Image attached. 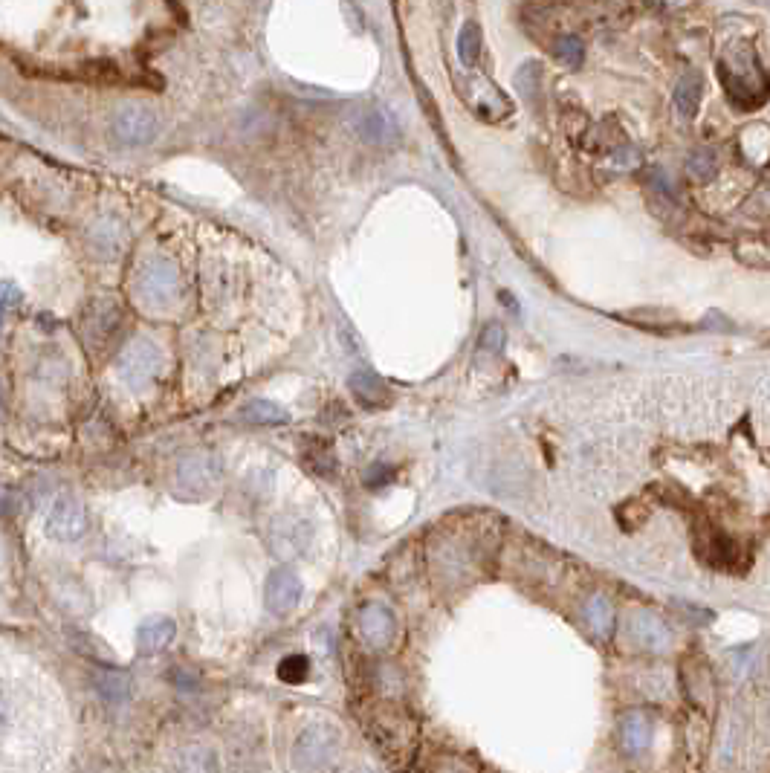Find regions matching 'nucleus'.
<instances>
[{
  "label": "nucleus",
  "instance_id": "nucleus-1",
  "mask_svg": "<svg viewBox=\"0 0 770 773\" xmlns=\"http://www.w3.org/2000/svg\"><path fill=\"white\" fill-rule=\"evenodd\" d=\"M365 733L388 765L406 771L417 753V724L414 718L394 704H380L365 716Z\"/></svg>",
  "mask_w": 770,
  "mask_h": 773
},
{
  "label": "nucleus",
  "instance_id": "nucleus-2",
  "mask_svg": "<svg viewBox=\"0 0 770 773\" xmlns=\"http://www.w3.org/2000/svg\"><path fill=\"white\" fill-rule=\"evenodd\" d=\"M721 82L733 105L742 111H756L768 99V76L753 50H733L727 61H721Z\"/></svg>",
  "mask_w": 770,
  "mask_h": 773
},
{
  "label": "nucleus",
  "instance_id": "nucleus-3",
  "mask_svg": "<svg viewBox=\"0 0 770 773\" xmlns=\"http://www.w3.org/2000/svg\"><path fill=\"white\" fill-rule=\"evenodd\" d=\"M339 747H342V733L336 724H328V721L307 724L293 745V765L302 773L325 771L336 759Z\"/></svg>",
  "mask_w": 770,
  "mask_h": 773
},
{
  "label": "nucleus",
  "instance_id": "nucleus-4",
  "mask_svg": "<svg viewBox=\"0 0 770 773\" xmlns=\"http://www.w3.org/2000/svg\"><path fill=\"white\" fill-rule=\"evenodd\" d=\"M87 510L76 496H61L53 498V504L47 507L44 516V533L55 539V542H79L87 533Z\"/></svg>",
  "mask_w": 770,
  "mask_h": 773
},
{
  "label": "nucleus",
  "instance_id": "nucleus-5",
  "mask_svg": "<svg viewBox=\"0 0 770 773\" xmlns=\"http://www.w3.org/2000/svg\"><path fill=\"white\" fill-rule=\"evenodd\" d=\"M160 131V119L157 113L145 105H125L119 108L116 116H113V125H110V134L119 145L125 148H139V145H148L151 139L157 137Z\"/></svg>",
  "mask_w": 770,
  "mask_h": 773
},
{
  "label": "nucleus",
  "instance_id": "nucleus-6",
  "mask_svg": "<svg viewBox=\"0 0 770 773\" xmlns=\"http://www.w3.org/2000/svg\"><path fill=\"white\" fill-rule=\"evenodd\" d=\"M160 365H163V357L157 351L154 342L148 339H139L134 345H128L119 357V374L122 380L131 388L148 386L157 374H160Z\"/></svg>",
  "mask_w": 770,
  "mask_h": 773
},
{
  "label": "nucleus",
  "instance_id": "nucleus-7",
  "mask_svg": "<svg viewBox=\"0 0 770 773\" xmlns=\"http://www.w3.org/2000/svg\"><path fill=\"white\" fill-rule=\"evenodd\" d=\"M218 478L220 467L212 455H192V458H186V461L180 464V470H177V490H180L183 496L200 498L215 490Z\"/></svg>",
  "mask_w": 770,
  "mask_h": 773
},
{
  "label": "nucleus",
  "instance_id": "nucleus-8",
  "mask_svg": "<svg viewBox=\"0 0 770 773\" xmlns=\"http://www.w3.org/2000/svg\"><path fill=\"white\" fill-rule=\"evenodd\" d=\"M302 591H304V585L293 568H275L273 574L267 577V585H264V603H267V611L275 614V617L290 614L293 608L299 606Z\"/></svg>",
  "mask_w": 770,
  "mask_h": 773
},
{
  "label": "nucleus",
  "instance_id": "nucleus-9",
  "mask_svg": "<svg viewBox=\"0 0 770 773\" xmlns=\"http://www.w3.org/2000/svg\"><path fill=\"white\" fill-rule=\"evenodd\" d=\"M357 626L359 637H362L371 649H385V646H391V640L397 635V620H394V614L385 606H380V603L362 606L357 617Z\"/></svg>",
  "mask_w": 770,
  "mask_h": 773
},
{
  "label": "nucleus",
  "instance_id": "nucleus-10",
  "mask_svg": "<svg viewBox=\"0 0 770 773\" xmlns=\"http://www.w3.org/2000/svg\"><path fill=\"white\" fill-rule=\"evenodd\" d=\"M629 637L634 646H640L646 652H666L672 646L669 626L652 611H634L629 617Z\"/></svg>",
  "mask_w": 770,
  "mask_h": 773
},
{
  "label": "nucleus",
  "instance_id": "nucleus-11",
  "mask_svg": "<svg viewBox=\"0 0 770 773\" xmlns=\"http://www.w3.org/2000/svg\"><path fill=\"white\" fill-rule=\"evenodd\" d=\"M307 542H310V527L296 516H278L275 525L270 527V545L275 556L281 559L299 556L307 548Z\"/></svg>",
  "mask_w": 770,
  "mask_h": 773
},
{
  "label": "nucleus",
  "instance_id": "nucleus-12",
  "mask_svg": "<svg viewBox=\"0 0 770 773\" xmlns=\"http://www.w3.org/2000/svg\"><path fill=\"white\" fill-rule=\"evenodd\" d=\"M139 293L151 304L171 302L177 296V270L168 261H151L139 278Z\"/></svg>",
  "mask_w": 770,
  "mask_h": 773
},
{
  "label": "nucleus",
  "instance_id": "nucleus-13",
  "mask_svg": "<svg viewBox=\"0 0 770 773\" xmlns=\"http://www.w3.org/2000/svg\"><path fill=\"white\" fill-rule=\"evenodd\" d=\"M652 733H655L652 716H646L643 710H632L620 718V747L626 756H640L643 750H649Z\"/></svg>",
  "mask_w": 770,
  "mask_h": 773
},
{
  "label": "nucleus",
  "instance_id": "nucleus-14",
  "mask_svg": "<svg viewBox=\"0 0 770 773\" xmlns=\"http://www.w3.org/2000/svg\"><path fill=\"white\" fill-rule=\"evenodd\" d=\"M348 386L354 391L357 403H362L365 409H385V406H391V400H394L391 388L385 386L374 371H354L351 380H348Z\"/></svg>",
  "mask_w": 770,
  "mask_h": 773
},
{
  "label": "nucleus",
  "instance_id": "nucleus-15",
  "mask_svg": "<svg viewBox=\"0 0 770 773\" xmlns=\"http://www.w3.org/2000/svg\"><path fill=\"white\" fill-rule=\"evenodd\" d=\"M177 635V626L171 617H148L142 620L137 629V646L145 655H157L165 646H171V640Z\"/></svg>",
  "mask_w": 770,
  "mask_h": 773
},
{
  "label": "nucleus",
  "instance_id": "nucleus-16",
  "mask_svg": "<svg viewBox=\"0 0 770 773\" xmlns=\"http://www.w3.org/2000/svg\"><path fill=\"white\" fill-rule=\"evenodd\" d=\"M701 93H704V79L698 73L681 76V82L675 84V111L684 119H695L701 108Z\"/></svg>",
  "mask_w": 770,
  "mask_h": 773
},
{
  "label": "nucleus",
  "instance_id": "nucleus-17",
  "mask_svg": "<svg viewBox=\"0 0 770 773\" xmlns=\"http://www.w3.org/2000/svg\"><path fill=\"white\" fill-rule=\"evenodd\" d=\"M516 90L522 93L524 105L539 111L542 102H545V93H542V67L536 61H524L516 73Z\"/></svg>",
  "mask_w": 770,
  "mask_h": 773
},
{
  "label": "nucleus",
  "instance_id": "nucleus-18",
  "mask_svg": "<svg viewBox=\"0 0 770 773\" xmlns=\"http://www.w3.org/2000/svg\"><path fill=\"white\" fill-rule=\"evenodd\" d=\"M177 773H220L218 753L206 745H189L177 756Z\"/></svg>",
  "mask_w": 770,
  "mask_h": 773
},
{
  "label": "nucleus",
  "instance_id": "nucleus-19",
  "mask_svg": "<svg viewBox=\"0 0 770 773\" xmlns=\"http://www.w3.org/2000/svg\"><path fill=\"white\" fill-rule=\"evenodd\" d=\"M238 417L244 423H252V426H284V423H290V412L281 409L273 400H252L238 412Z\"/></svg>",
  "mask_w": 770,
  "mask_h": 773
},
{
  "label": "nucleus",
  "instance_id": "nucleus-20",
  "mask_svg": "<svg viewBox=\"0 0 770 773\" xmlns=\"http://www.w3.org/2000/svg\"><path fill=\"white\" fill-rule=\"evenodd\" d=\"M585 623L594 632V637H608L614 629V606L605 600L603 594H594L585 603Z\"/></svg>",
  "mask_w": 770,
  "mask_h": 773
},
{
  "label": "nucleus",
  "instance_id": "nucleus-21",
  "mask_svg": "<svg viewBox=\"0 0 770 773\" xmlns=\"http://www.w3.org/2000/svg\"><path fill=\"white\" fill-rule=\"evenodd\" d=\"M687 174L695 180V183H713L715 174H718V157H715L710 148H695L689 154L687 160Z\"/></svg>",
  "mask_w": 770,
  "mask_h": 773
},
{
  "label": "nucleus",
  "instance_id": "nucleus-22",
  "mask_svg": "<svg viewBox=\"0 0 770 773\" xmlns=\"http://www.w3.org/2000/svg\"><path fill=\"white\" fill-rule=\"evenodd\" d=\"M704 542H707V545H704V556H707V562H713L715 568H727V565L736 559L730 539H727L724 533H718L715 527H707Z\"/></svg>",
  "mask_w": 770,
  "mask_h": 773
},
{
  "label": "nucleus",
  "instance_id": "nucleus-23",
  "mask_svg": "<svg viewBox=\"0 0 770 773\" xmlns=\"http://www.w3.org/2000/svg\"><path fill=\"white\" fill-rule=\"evenodd\" d=\"M553 56L559 64H565L568 70H579L582 67V58H585V44L577 35H562L553 41Z\"/></svg>",
  "mask_w": 770,
  "mask_h": 773
},
{
  "label": "nucleus",
  "instance_id": "nucleus-24",
  "mask_svg": "<svg viewBox=\"0 0 770 773\" xmlns=\"http://www.w3.org/2000/svg\"><path fill=\"white\" fill-rule=\"evenodd\" d=\"M478 56H481V27L469 21L458 35V58H461L464 67H472Z\"/></svg>",
  "mask_w": 770,
  "mask_h": 773
},
{
  "label": "nucleus",
  "instance_id": "nucleus-25",
  "mask_svg": "<svg viewBox=\"0 0 770 773\" xmlns=\"http://www.w3.org/2000/svg\"><path fill=\"white\" fill-rule=\"evenodd\" d=\"M278 678L284 681V684H304L307 681V675H310V658L307 655H287L284 661L278 663Z\"/></svg>",
  "mask_w": 770,
  "mask_h": 773
},
{
  "label": "nucleus",
  "instance_id": "nucleus-26",
  "mask_svg": "<svg viewBox=\"0 0 770 773\" xmlns=\"http://www.w3.org/2000/svg\"><path fill=\"white\" fill-rule=\"evenodd\" d=\"M391 134V128H388V116H383L380 111H371L365 113L362 119H359V137L365 139V142H385Z\"/></svg>",
  "mask_w": 770,
  "mask_h": 773
},
{
  "label": "nucleus",
  "instance_id": "nucleus-27",
  "mask_svg": "<svg viewBox=\"0 0 770 773\" xmlns=\"http://www.w3.org/2000/svg\"><path fill=\"white\" fill-rule=\"evenodd\" d=\"M99 690L105 692L108 701H122V698L128 695V678H125V675H116V672H108V675H102Z\"/></svg>",
  "mask_w": 770,
  "mask_h": 773
},
{
  "label": "nucleus",
  "instance_id": "nucleus-28",
  "mask_svg": "<svg viewBox=\"0 0 770 773\" xmlns=\"http://www.w3.org/2000/svg\"><path fill=\"white\" fill-rule=\"evenodd\" d=\"M504 342H507V333L501 325H487L484 333H481V348L490 351V354H501L504 351Z\"/></svg>",
  "mask_w": 770,
  "mask_h": 773
},
{
  "label": "nucleus",
  "instance_id": "nucleus-29",
  "mask_svg": "<svg viewBox=\"0 0 770 773\" xmlns=\"http://www.w3.org/2000/svg\"><path fill=\"white\" fill-rule=\"evenodd\" d=\"M391 478H394V470H391V467H385V464H377V467H371V470L365 472V478H362V481H365V487H368V490H377V487H385Z\"/></svg>",
  "mask_w": 770,
  "mask_h": 773
},
{
  "label": "nucleus",
  "instance_id": "nucleus-30",
  "mask_svg": "<svg viewBox=\"0 0 770 773\" xmlns=\"http://www.w3.org/2000/svg\"><path fill=\"white\" fill-rule=\"evenodd\" d=\"M9 724V701L0 695V733H3V727Z\"/></svg>",
  "mask_w": 770,
  "mask_h": 773
},
{
  "label": "nucleus",
  "instance_id": "nucleus-31",
  "mask_svg": "<svg viewBox=\"0 0 770 773\" xmlns=\"http://www.w3.org/2000/svg\"><path fill=\"white\" fill-rule=\"evenodd\" d=\"M359 773H371V771H359Z\"/></svg>",
  "mask_w": 770,
  "mask_h": 773
}]
</instances>
